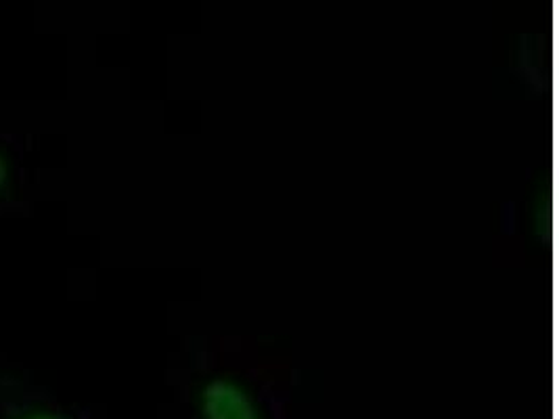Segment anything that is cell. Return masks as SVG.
Listing matches in <instances>:
<instances>
[{
  "mask_svg": "<svg viewBox=\"0 0 559 419\" xmlns=\"http://www.w3.org/2000/svg\"><path fill=\"white\" fill-rule=\"evenodd\" d=\"M204 419H260L252 398L227 380H212L202 393Z\"/></svg>",
  "mask_w": 559,
  "mask_h": 419,
  "instance_id": "6da1fadb",
  "label": "cell"
},
{
  "mask_svg": "<svg viewBox=\"0 0 559 419\" xmlns=\"http://www.w3.org/2000/svg\"><path fill=\"white\" fill-rule=\"evenodd\" d=\"M24 419H70L66 418L63 414H57V411H36V414H32V416H27Z\"/></svg>",
  "mask_w": 559,
  "mask_h": 419,
  "instance_id": "7a4b0ae2",
  "label": "cell"
},
{
  "mask_svg": "<svg viewBox=\"0 0 559 419\" xmlns=\"http://www.w3.org/2000/svg\"><path fill=\"white\" fill-rule=\"evenodd\" d=\"M7 181H9V168L4 157L0 156V191L7 187Z\"/></svg>",
  "mask_w": 559,
  "mask_h": 419,
  "instance_id": "3957f363",
  "label": "cell"
}]
</instances>
